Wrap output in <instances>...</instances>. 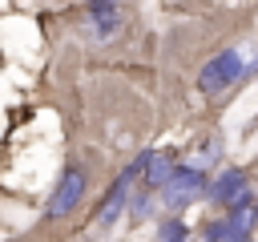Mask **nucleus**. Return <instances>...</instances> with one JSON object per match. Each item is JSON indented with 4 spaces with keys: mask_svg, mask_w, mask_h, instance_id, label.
<instances>
[{
    "mask_svg": "<svg viewBox=\"0 0 258 242\" xmlns=\"http://www.w3.org/2000/svg\"><path fill=\"white\" fill-rule=\"evenodd\" d=\"M242 73H246V60H242V52L226 48V52L210 56V65L198 73V89H202V93H222V89H230V85H234Z\"/></svg>",
    "mask_w": 258,
    "mask_h": 242,
    "instance_id": "1",
    "label": "nucleus"
},
{
    "mask_svg": "<svg viewBox=\"0 0 258 242\" xmlns=\"http://www.w3.org/2000/svg\"><path fill=\"white\" fill-rule=\"evenodd\" d=\"M125 20V0H85V32L93 40H113Z\"/></svg>",
    "mask_w": 258,
    "mask_h": 242,
    "instance_id": "2",
    "label": "nucleus"
},
{
    "mask_svg": "<svg viewBox=\"0 0 258 242\" xmlns=\"http://www.w3.org/2000/svg\"><path fill=\"white\" fill-rule=\"evenodd\" d=\"M202 186H206V177H202V169L198 165H173V173L157 186L161 190V202L169 206V210H181V206H189L198 194H202Z\"/></svg>",
    "mask_w": 258,
    "mask_h": 242,
    "instance_id": "3",
    "label": "nucleus"
},
{
    "mask_svg": "<svg viewBox=\"0 0 258 242\" xmlns=\"http://www.w3.org/2000/svg\"><path fill=\"white\" fill-rule=\"evenodd\" d=\"M81 198H85V169H64L60 173V186H56V194L48 198V218H64V214H73L77 206H81Z\"/></svg>",
    "mask_w": 258,
    "mask_h": 242,
    "instance_id": "4",
    "label": "nucleus"
},
{
    "mask_svg": "<svg viewBox=\"0 0 258 242\" xmlns=\"http://www.w3.org/2000/svg\"><path fill=\"white\" fill-rule=\"evenodd\" d=\"M141 165H145V153H141V157H137V161H133V165L117 177V186L109 190V198H105V202H101V210H97V222H101V226L117 222V214H121V206H125V198H129V182L141 173Z\"/></svg>",
    "mask_w": 258,
    "mask_h": 242,
    "instance_id": "5",
    "label": "nucleus"
},
{
    "mask_svg": "<svg viewBox=\"0 0 258 242\" xmlns=\"http://www.w3.org/2000/svg\"><path fill=\"white\" fill-rule=\"evenodd\" d=\"M210 198L222 202V206H238V202H250V190H246V173L242 169H226L218 173V182L210 186Z\"/></svg>",
    "mask_w": 258,
    "mask_h": 242,
    "instance_id": "6",
    "label": "nucleus"
},
{
    "mask_svg": "<svg viewBox=\"0 0 258 242\" xmlns=\"http://www.w3.org/2000/svg\"><path fill=\"white\" fill-rule=\"evenodd\" d=\"M141 169H145V186L157 190V186L173 173V157H169V153H145V165H141Z\"/></svg>",
    "mask_w": 258,
    "mask_h": 242,
    "instance_id": "7",
    "label": "nucleus"
},
{
    "mask_svg": "<svg viewBox=\"0 0 258 242\" xmlns=\"http://www.w3.org/2000/svg\"><path fill=\"white\" fill-rule=\"evenodd\" d=\"M161 242H185V226L177 218H165L161 222Z\"/></svg>",
    "mask_w": 258,
    "mask_h": 242,
    "instance_id": "8",
    "label": "nucleus"
},
{
    "mask_svg": "<svg viewBox=\"0 0 258 242\" xmlns=\"http://www.w3.org/2000/svg\"><path fill=\"white\" fill-rule=\"evenodd\" d=\"M226 242H250V238H246V234H238V238H226Z\"/></svg>",
    "mask_w": 258,
    "mask_h": 242,
    "instance_id": "9",
    "label": "nucleus"
}]
</instances>
